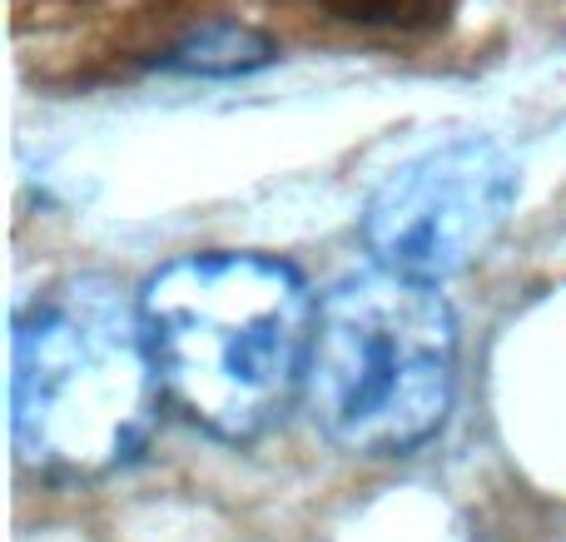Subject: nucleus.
I'll return each instance as SVG.
<instances>
[{"mask_svg": "<svg viewBox=\"0 0 566 542\" xmlns=\"http://www.w3.org/2000/svg\"><path fill=\"white\" fill-rule=\"evenodd\" d=\"M517 165L492 139H448L398 165L363 205V249L373 264L412 279H452L507 229Z\"/></svg>", "mask_w": 566, "mask_h": 542, "instance_id": "nucleus-4", "label": "nucleus"}, {"mask_svg": "<svg viewBox=\"0 0 566 542\" xmlns=\"http://www.w3.org/2000/svg\"><path fill=\"white\" fill-rule=\"evenodd\" d=\"M274 60V40L254 25L239 20H214L185 35L165 55V70H185V75H249V70Z\"/></svg>", "mask_w": 566, "mask_h": 542, "instance_id": "nucleus-5", "label": "nucleus"}, {"mask_svg": "<svg viewBox=\"0 0 566 542\" xmlns=\"http://www.w3.org/2000/svg\"><path fill=\"white\" fill-rule=\"evenodd\" d=\"M159 378L139 294L70 274L15 309L10 434L40 483H95L135 463L159 424Z\"/></svg>", "mask_w": 566, "mask_h": 542, "instance_id": "nucleus-1", "label": "nucleus"}, {"mask_svg": "<svg viewBox=\"0 0 566 542\" xmlns=\"http://www.w3.org/2000/svg\"><path fill=\"white\" fill-rule=\"evenodd\" d=\"M458 319L428 279L363 269L323 294L303 404L328 444L363 458H402L452 414Z\"/></svg>", "mask_w": 566, "mask_h": 542, "instance_id": "nucleus-3", "label": "nucleus"}, {"mask_svg": "<svg viewBox=\"0 0 566 542\" xmlns=\"http://www.w3.org/2000/svg\"><path fill=\"white\" fill-rule=\"evenodd\" d=\"M165 398L224 444H254L303 394L318 304L293 264L244 249L179 254L139 289Z\"/></svg>", "mask_w": 566, "mask_h": 542, "instance_id": "nucleus-2", "label": "nucleus"}, {"mask_svg": "<svg viewBox=\"0 0 566 542\" xmlns=\"http://www.w3.org/2000/svg\"><path fill=\"white\" fill-rule=\"evenodd\" d=\"M328 20L358 30H392V35H422L452 15V0H313Z\"/></svg>", "mask_w": 566, "mask_h": 542, "instance_id": "nucleus-6", "label": "nucleus"}]
</instances>
